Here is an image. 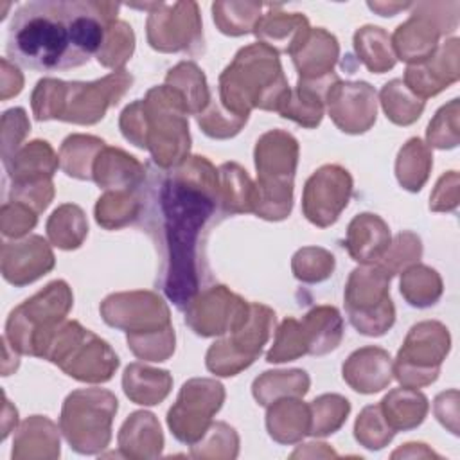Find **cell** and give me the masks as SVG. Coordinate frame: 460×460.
Segmentation results:
<instances>
[{
    "instance_id": "cell-53",
    "label": "cell",
    "mask_w": 460,
    "mask_h": 460,
    "mask_svg": "<svg viewBox=\"0 0 460 460\" xmlns=\"http://www.w3.org/2000/svg\"><path fill=\"white\" fill-rule=\"evenodd\" d=\"M420 255H422L420 239L413 232H401L394 239V243L388 246L385 255L377 261V264L385 268L390 275H395L406 264L419 261Z\"/></svg>"
},
{
    "instance_id": "cell-54",
    "label": "cell",
    "mask_w": 460,
    "mask_h": 460,
    "mask_svg": "<svg viewBox=\"0 0 460 460\" xmlns=\"http://www.w3.org/2000/svg\"><path fill=\"white\" fill-rule=\"evenodd\" d=\"M38 221V212H34L31 207L18 203V201H7L2 207V234L9 237H20L34 228Z\"/></svg>"
},
{
    "instance_id": "cell-2",
    "label": "cell",
    "mask_w": 460,
    "mask_h": 460,
    "mask_svg": "<svg viewBox=\"0 0 460 460\" xmlns=\"http://www.w3.org/2000/svg\"><path fill=\"white\" fill-rule=\"evenodd\" d=\"M117 11L106 2H27L13 14L7 56L36 72L77 68L99 54Z\"/></svg>"
},
{
    "instance_id": "cell-49",
    "label": "cell",
    "mask_w": 460,
    "mask_h": 460,
    "mask_svg": "<svg viewBox=\"0 0 460 460\" xmlns=\"http://www.w3.org/2000/svg\"><path fill=\"white\" fill-rule=\"evenodd\" d=\"M304 354H307V347H305L302 325L295 318H286L277 329V336L271 349L266 354V361L268 363L293 361Z\"/></svg>"
},
{
    "instance_id": "cell-16",
    "label": "cell",
    "mask_w": 460,
    "mask_h": 460,
    "mask_svg": "<svg viewBox=\"0 0 460 460\" xmlns=\"http://www.w3.org/2000/svg\"><path fill=\"white\" fill-rule=\"evenodd\" d=\"M250 314V304L225 286L198 293L185 307V323L199 336L234 332Z\"/></svg>"
},
{
    "instance_id": "cell-11",
    "label": "cell",
    "mask_w": 460,
    "mask_h": 460,
    "mask_svg": "<svg viewBox=\"0 0 460 460\" xmlns=\"http://www.w3.org/2000/svg\"><path fill=\"white\" fill-rule=\"evenodd\" d=\"M451 338L440 322H420L410 329L392 365L395 379L408 388L431 385L449 352Z\"/></svg>"
},
{
    "instance_id": "cell-45",
    "label": "cell",
    "mask_w": 460,
    "mask_h": 460,
    "mask_svg": "<svg viewBox=\"0 0 460 460\" xmlns=\"http://www.w3.org/2000/svg\"><path fill=\"white\" fill-rule=\"evenodd\" d=\"M226 7L228 11L223 7L221 2H216L212 5L214 22L223 34L243 36L248 32H255V27L261 20V4L226 2Z\"/></svg>"
},
{
    "instance_id": "cell-36",
    "label": "cell",
    "mask_w": 460,
    "mask_h": 460,
    "mask_svg": "<svg viewBox=\"0 0 460 460\" xmlns=\"http://www.w3.org/2000/svg\"><path fill=\"white\" fill-rule=\"evenodd\" d=\"M165 84L181 95L187 113L198 117L210 102V92L205 75L192 61H181L171 68L165 77Z\"/></svg>"
},
{
    "instance_id": "cell-3",
    "label": "cell",
    "mask_w": 460,
    "mask_h": 460,
    "mask_svg": "<svg viewBox=\"0 0 460 460\" xmlns=\"http://www.w3.org/2000/svg\"><path fill=\"white\" fill-rule=\"evenodd\" d=\"M289 92L279 52L261 41L241 49L219 75V104L243 119L252 108L279 111Z\"/></svg>"
},
{
    "instance_id": "cell-55",
    "label": "cell",
    "mask_w": 460,
    "mask_h": 460,
    "mask_svg": "<svg viewBox=\"0 0 460 460\" xmlns=\"http://www.w3.org/2000/svg\"><path fill=\"white\" fill-rule=\"evenodd\" d=\"M429 208L435 212L453 210L458 205V174L456 171H449L447 174L440 176L431 198Z\"/></svg>"
},
{
    "instance_id": "cell-30",
    "label": "cell",
    "mask_w": 460,
    "mask_h": 460,
    "mask_svg": "<svg viewBox=\"0 0 460 460\" xmlns=\"http://www.w3.org/2000/svg\"><path fill=\"white\" fill-rule=\"evenodd\" d=\"M307 354L323 356L334 350L343 338V320L336 307H313L300 322Z\"/></svg>"
},
{
    "instance_id": "cell-5",
    "label": "cell",
    "mask_w": 460,
    "mask_h": 460,
    "mask_svg": "<svg viewBox=\"0 0 460 460\" xmlns=\"http://www.w3.org/2000/svg\"><path fill=\"white\" fill-rule=\"evenodd\" d=\"M298 142L282 129L264 133L255 144L257 199L253 212L268 221H280L293 207V178Z\"/></svg>"
},
{
    "instance_id": "cell-27",
    "label": "cell",
    "mask_w": 460,
    "mask_h": 460,
    "mask_svg": "<svg viewBox=\"0 0 460 460\" xmlns=\"http://www.w3.org/2000/svg\"><path fill=\"white\" fill-rule=\"evenodd\" d=\"M119 447L129 458H156L164 449L158 420L149 411H135L119 431Z\"/></svg>"
},
{
    "instance_id": "cell-50",
    "label": "cell",
    "mask_w": 460,
    "mask_h": 460,
    "mask_svg": "<svg viewBox=\"0 0 460 460\" xmlns=\"http://www.w3.org/2000/svg\"><path fill=\"white\" fill-rule=\"evenodd\" d=\"M293 273L302 282H320L332 275L334 255L323 248H302L293 255Z\"/></svg>"
},
{
    "instance_id": "cell-20",
    "label": "cell",
    "mask_w": 460,
    "mask_h": 460,
    "mask_svg": "<svg viewBox=\"0 0 460 460\" xmlns=\"http://www.w3.org/2000/svg\"><path fill=\"white\" fill-rule=\"evenodd\" d=\"M54 268V253L47 241L31 235L20 243H4L2 273L14 286H25Z\"/></svg>"
},
{
    "instance_id": "cell-44",
    "label": "cell",
    "mask_w": 460,
    "mask_h": 460,
    "mask_svg": "<svg viewBox=\"0 0 460 460\" xmlns=\"http://www.w3.org/2000/svg\"><path fill=\"white\" fill-rule=\"evenodd\" d=\"M311 426L309 435L327 437L341 428L350 411V402L338 394H325L309 404Z\"/></svg>"
},
{
    "instance_id": "cell-32",
    "label": "cell",
    "mask_w": 460,
    "mask_h": 460,
    "mask_svg": "<svg viewBox=\"0 0 460 460\" xmlns=\"http://www.w3.org/2000/svg\"><path fill=\"white\" fill-rule=\"evenodd\" d=\"M219 174V205L221 214H243L253 212L257 189L252 183L246 171L234 164L226 162L217 169Z\"/></svg>"
},
{
    "instance_id": "cell-22",
    "label": "cell",
    "mask_w": 460,
    "mask_h": 460,
    "mask_svg": "<svg viewBox=\"0 0 460 460\" xmlns=\"http://www.w3.org/2000/svg\"><path fill=\"white\" fill-rule=\"evenodd\" d=\"M388 246L390 228L377 214L363 212L349 223L345 248L354 261L361 264L377 262Z\"/></svg>"
},
{
    "instance_id": "cell-12",
    "label": "cell",
    "mask_w": 460,
    "mask_h": 460,
    "mask_svg": "<svg viewBox=\"0 0 460 460\" xmlns=\"http://www.w3.org/2000/svg\"><path fill=\"white\" fill-rule=\"evenodd\" d=\"M275 325V313L262 304H250L248 318L228 338L216 341L207 352V368L216 376H235L261 354Z\"/></svg>"
},
{
    "instance_id": "cell-52",
    "label": "cell",
    "mask_w": 460,
    "mask_h": 460,
    "mask_svg": "<svg viewBox=\"0 0 460 460\" xmlns=\"http://www.w3.org/2000/svg\"><path fill=\"white\" fill-rule=\"evenodd\" d=\"M248 119L235 117L226 111L219 102H208V106L198 115V124L203 133L212 138H230L241 131Z\"/></svg>"
},
{
    "instance_id": "cell-51",
    "label": "cell",
    "mask_w": 460,
    "mask_h": 460,
    "mask_svg": "<svg viewBox=\"0 0 460 460\" xmlns=\"http://www.w3.org/2000/svg\"><path fill=\"white\" fill-rule=\"evenodd\" d=\"M428 142L438 149H451L458 144V99L437 111L428 126Z\"/></svg>"
},
{
    "instance_id": "cell-15",
    "label": "cell",
    "mask_w": 460,
    "mask_h": 460,
    "mask_svg": "<svg viewBox=\"0 0 460 460\" xmlns=\"http://www.w3.org/2000/svg\"><path fill=\"white\" fill-rule=\"evenodd\" d=\"M352 176L340 165H323L314 171L304 187L302 212L313 225L331 226L349 205Z\"/></svg>"
},
{
    "instance_id": "cell-21",
    "label": "cell",
    "mask_w": 460,
    "mask_h": 460,
    "mask_svg": "<svg viewBox=\"0 0 460 460\" xmlns=\"http://www.w3.org/2000/svg\"><path fill=\"white\" fill-rule=\"evenodd\" d=\"M392 358L379 347H363L343 363V379L359 394H374L392 381Z\"/></svg>"
},
{
    "instance_id": "cell-13",
    "label": "cell",
    "mask_w": 460,
    "mask_h": 460,
    "mask_svg": "<svg viewBox=\"0 0 460 460\" xmlns=\"http://www.w3.org/2000/svg\"><path fill=\"white\" fill-rule=\"evenodd\" d=\"M225 401L223 385L214 379H190L178 395L176 404L167 413L172 435L183 444H196L212 426V415Z\"/></svg>"
},
{
    "instance_id": "cell-47",
    "label": "cell",
    "mask_w": 460,
    "mask_h": 460,
    "mask_svg": "<svg viewBox=\"0 0 460 460\" xmlns=\"http://www.w3.org/2000/svg\"><path fill=\"white\" fill-rule=\"evenodd\" d=\"M394 435L395 431L386 424L379 404L367 406L356 419L354 437L367 449H383L394 438Z\"/></svg>"
},
{
    "instance_id": "cell-37",
    "label": "cell",
    "mask_w": 460,
    "mask_h": 460,
    "mask_svg": "<svg viewBox=\"0 0 460 460\" xmlns=\"http://www.w3.org/2000/svg\"><path fill=\"white\" fill-rule=\"evenodd\" d=\"M309 390V376L304 370L264 372L253 381L252 392L259 404L270 406L279 397H302Z\"/></svg>"
},
{
    "instance_id": "cell-28",
    "label": "cell",
    "mask_w": 460,
    "mask_h": 460,
    "mask_svg": "<svg viewBox=\"0 0 460 460\" xmlns=\"http://www.w3.org/2000/svg\"><path fill=\"white\" fill-rule=\"evenodd\" d=\"M311 31L309 22L300 13H268L261 16L255 34L261 43L275 52L291 54Z\"/></svg>"
},
{
    "instance_id": "cell-33",
    "label": "cell",
    "mask_w": 460,
    "mask_h": 460,
    "mask_svg": "<svg viewBox=\"0 0 460 460\" xmlns=\"http://www.w3.org/2000/svg\"><path fill=\"white\" fill-rule=\"evenodd\" d=\"M171 385L172 379L167 370H156L140 363L128 365L122 376L124 394L137 404L151 406L162 402L167 397Z\"/></svg>"
},
{
    "instance_id": "cell-31",
    "label": "cell",
    "mask_w": 460,
    "mask_h": 460,
    "mask_svg": "<svg viewBox=\"0 0 460 460\" xmlns=\"http://www.w3.org/2000/svg\"><path fill=\"white\" fill-rule=\"evenodd\" d=\"M386 424L397 433L417 428L428 413V399L415 388H397L383 397L379 402Z\"/></svg>"
},
{
    "instance_id": "cell-8",
    "label": "cell",
    "mask_w": 460,
    "mask_h": 460,
    "mask_svg": "<svg viewBox=\"0 0 460 460\" xmlns=\"http://www.w3.org/2000/svg\"><path fill=\"white\" fill-rule=\"evenodd\" d=\"M119 408L117 397L102 388L72 392L61 410L59 426L70 447L81 455L102 451L111 438V420Z\"/></svg>"
},
{
    "instance_id": "cell-23",
    "label": "cell",
    "mask_w": 460,
    "mask_h": 460,
    "mask_svg": "<svg viewBox=\"0 0 460 460\" xmlns=\"http://www.w3.org/2000/svg\"><path fill=\"white\" fill-rule=\"evenodd\" d=\"M338 40L325 29H311L302 43L291 52L298 79H320L332 74L338 61Z\"/></svg>"
},
{
    "instance_id": "cell-40",
    "label": "cell",
    "mask_w": 460,
    "mask_h": 460,
    "mask_svg": "<svg viewBox=\"0 0 460 460\" xmlns=\"http://www.w3.org/2000/svg\"><path fill=\"white\" fill-rule=\"evenodd\" d=\"M142 214V198L135 190H108L97 199L95 219L104 228H120Z\"/></svg>"
},
{
    "instance_id": "cell-46",
    "label": "cell",
    "mask_w": 460,
    "mask_h": 460,
    "mask_svg": "<svg viewBox=\"0 0 460 460\" xmlns=\"http://www.w3.org/2000/svg\"><path fill=\"white\" fill-rule=\"evenodd\" d=\"M135 49V34L126 22H111L106 29L102 47L97 54V59L102 66L120 68L131 58Z\"/></svg>"
},
{
    "instance_id": "cell-39",
    "label": "cell",
    "mask_w": 460,
    "mask_h": 460,
    "mask_svg": "<svg viewBox=\"0 0 460 460\" xmlns=\"http://www.w3.org/2000/svg\"><path fill=\"white\" fill-rule=\"evenodd\" d=\"M354 49L365 66L374 74H383L395 65L390 36L374 25H365L354 34Z\"/></svg>"
},
{
    "instance_id": "cell-10",
    "label": "cell",
    "mask_w": 460,
    "mask_h": 460,
    "mask_svg": "<svg viewBox=\"0 0 460 460\" xmlns=\"http://www.w3.org/2000/svg\"><path fill=\"white\" fill-rule=\"evenodd\" d=\"M392 275L377 262L350 271L345 286V309L350 323L365 336H383L395 322L390 298Z\"/></svg>"
},
{
    "instance_id": "cell-6",
    "label": "cell",
    "mask_w": 460,
    "mask_h": 460,
    "mask_svg": "<svg viewBox=\"0 0 460 460\" xmlns=\"http://www.w3.org/2000/svg\"><path fill=\"white\" fill-rule=\"evenodd\" d=\"M142 102V149H149L160 169L178 167L187 160L190 137L181 95L164 84L147 92Z\"/></svg>"
},
{
    "instance_id": "cell-18",
    "label": "cell",
    "mask_w": 460,
    "mask_h": 460,
    "mask_svg": "<svg viewBox=\"0 0 460 460\" xmlns=\"http://www.w3.org/2000/svg\"><path fill=\"white\" fill-rule=\"evenodd\" d=\"M455 27L456 20H447V16L442 14H429L424 11L422 4H419L410 20L401 23L394 32V54L410 65H417L437 50L438 36L455 31Z\"/></svg>"
},
{
    "instance_id": "cell-25",
    "label": "cell",
    "mask_w": 460,
    "mask_h": 460,
    "mask_svg": "<svg viewBox=\"0 0 460 460\" xmlns=\"http://www.w3.org/2000/svg\"><path fill=\"white\" fill-rule=\"evenodd\" d=\"M93 180L102 189L137 190L144 185L146 167L117 147H104L93 164Z\"/></svg>"
},
{
    "instance_id": "cell-24",
    "label": "cell",
    "mask_w": 460,
    "mask_h": 460,
    "mask_svg": "<svg viewBox=\"0 0 460 460\" xmlns=\"http://www.w3.org/2000/svg\"><path fill=\"white\" fill-rule=\"evenodd\" d=\"M340 79L336 74L320 79H298L288 101L279 110L280 117L291 119L304 128H316L323 117V102L329 86Z\"/></svg>"
},
{
    "instance_id": "cell-7",
    "label": "cell",
    "mask_w": 460,
    "mask_h": 460,
    "mask_svg": "<svg viewBox=\"0 0 460 460\" xmlns=\"http://www.w3.org/2000/svg\"><path fill=\"white\" fill-rule=\"evenodd\" d=\"M38 358L56 363L70 377L84 383H104L119 367L110 345L79 322L59 323L41 345Z\"/></svg>"
},
{
    "instance_id": "cell-41",
    "label": "cell",
    "mask_w": 460,
    "mask_h": 460,
    "mask_svg": "<svg viewBox=\"0 0 460 460\" xmlns=\"http://www.w3.org/2000/svg\"><path fill=\"white\" fill-rule=\"evenodd\" d=\"M47 234L54 246L63 250L79 248L88 234L84 212L72 203L61 205L54 210L47 223Z\"/></svg>"
},
{
    "instance_id": "cell-34",
    "label": "cell",
    "mask_w": 460,
    "mask_h": 460,
    "mask_svg": "<svg viewBox=\"0 0 460 460\" xmlns=\"http://www.w3.org/2000/svg\"><path fill=\"white\" fill-rule=\"evenodd\" d=\"M56 458L59 456V437L56 431V426L52 420L32 415L27 419L22 428L18 429V435L14 438L13 446V458Z\"/></svg>"
},
{
    "instance_id": "cell-38",
    "label": "cell",
    "mask_w": 460,
    "mask_h": 460,
    "mask_svg": "<svg viewBox=\"0 0 460 460\" xmlns=\"http://www.w3.org/2000/svg\"><path fill=\"white\" fill-rule=\"evenodd\" d=\"M433 156L420 138H410L399 151L395 162V174L399 183L410 190L419 192L429 176Z\"/></svg>"
},
{
    "instance_id": "cell-19",
    "label": "cell",
    "mask_w": 460,
    "mask_h": 460,
    "mask_svg": "<svg viewBox=\"0 0 460 460\" xmlns=\"http://www.w3.org/2000/svg\"><path fill=\"white\" fill-rule=\"evenodd\" d=\"M458 79V40H447L424 61L410 65L404 74L406 88L426 101Z\"/></svg>"
},
{
    "instance_id": "cell-14",
    "label": "cell",
    "mask_w": 460,
    "mask_h": 460,
    "mask_svg": "<svg viewBox=\"0 0 460 460\" xmlns=\"http://www.w3.org/2000/svg\"><path fill=\"white\" fill-rule=\"evenodd\" d=\"M101 314L108 325L126 331L128 338H138L171 327L169 309L153 291L110 295L101 304Z\"/></svg>"
},
{
    "instance_id": "cell-17",
    "label": "cell",
    "mask_w": 460,
    "mask_h": 460,
    "mask_svg": "<svg viewBox=\"0 0 460 460\" xmlns=\"http://www.w3.org/2000/svg\"><path fill=\"white\" fill-rule=\"evenodd\" d=\"M325 102L329 117L343 133H365L376 122V90L365 81L336 79L325 93Z\"/></svg>"
},
{
    "instance_id": "cell-48",
    "label": "cell",
    "mask_w": 460,
    "mask_h": 460,
    "mask_svg": "<svg viewBox=\"0 0 460 460\" xmlns=\"http://www.w3.org/2000/svg\"><path fill=\"white\" fill-rule=\"evenodd\" d=\"M239 437L234 428H230L225 422H216L208 428V431L203 435L201 440L192 444L190 455L194 458L208 456V458H235Z\"/></svg>"
},
{
    "instance_id": "cell-56",
    "label": "cell",
    "mask_w": 460,
    "mask_h": 460,
    "mask_svg": "<svg viewBox=\"0 0 460 460\" xmlns=\"http://www.w3.org/2000/svg\"><path fill=\"white\" fill-rule=\"evenodd\" d=\"M368 7L377 11L381 16H394L397 11L410 7V4H377V2H368Z\"/></svg>"
},
{
    "instance_id": "cell-26",
    "label": "cell",
    "mask_w": 460,
    "mask_h": 460,
    "mask_svg": "<svg viewBox=\"0 0 460 460\" xmlns=\"http://www.w3.org/2000/svg\"><path fill=\"white\" fill-rule=\"evenodd\" d=\"M4 165L13 185H29L50 180L58 169V156L49 142L34 140L18 149Z\"/></svg>"
},
{
    "instance_id": "cell-1",
    "label": "cell",
    "mask_w": 460,
    "mask_h": 460,
    "mask_svg": "<svg viewBox=\"0 0 460 460\" xmlns=\"http://www.w3.org/2000/svg\"><path fill=\"white\" fill-rule=\"evenodd\" d=\"M142 198V226L162 253V289L180 309L201 286L199 244L219 205V174L205 156L155 169Z\"/></svg>"
},
{
    "instance_id": "cell-4",
    "label": "cell",
    "mask_w": 460,
    "mask_h": 460,
    "mask_svg": "<svg viewBox=\"0 0 460 460\" xmlns=\"http://www.w3.org/2000/svg\"><path fill=\"white\" fill-rule=\"evenodd\" d=\"M131 83L133 77L126 70L92 83H65L47 77L38 81L32 92V111L38 120L58 119L74 124H95L110 106L120 101Z\"/></svg>"
},
{
    "instance_id": "cell-43",
    "label": "cell",
    "mask_w": 460,
    "mask_h": 460,
    "mask_svg": "<svg viewBox=\"0 0 460 460\" xmlns=\"http://www.w3.org/2000/svg\"><path fill=\"white\" fill-rule=\"evenodd\" d=\"M381 104L386 119L399 126L415 122L424 110V101L413 95L402 79H394L381 88Z\"/></svg>"
},
{
    "instance_id": "cell-42",
    "label": "cell",
    "mask_w": 460,
    "mask_h": 460,
    "mask_svg": "<svg viewBox=\"0 0 460 460\" xmlns=\"http://www.w3.org/2000/svg\"><path fill=\"white\" fill-rule=\"evenodd\" d=\"M401 293L413 307H429L442 295L440 275L422 264L410 266L401 279Z\"/></svg>"
},
{
    "instance_id": "cell-29",
    "label": "cell",
    "mask_w": 460,
    "mask_h": 460,
    "mask_svg": "<svg viewBox=\"0 0 460 460\" xmlns=\"http://www.w3.org/2000/svg\"><path fill=\"white\" fill-rule=\"evenodd\" d=\"M266 415V428L273 440L280 444H295L309 435L311 411L298 397H284L271 402Z\"/></svg>"
},
{
    "instance_id": "cell-9",
    "label": "cell",
    "mask_w": 460,
    "mask_h": 460,
    "mask_svg": "<svg viewBox=\"0 0 460 460\" xmlns=\"http://www.w3.org/2000/svg\"><path fill=\"white\" fill-rule=\"evenodd\" d=\"M72 307V293L65 280H54L18 305L7 320L5 338L13 349L38 356L49 334L65 320Z\"/></svg>"
},
{
    "instance_id": "cell-35",
    "label": "cell",
    "mask_w": 460,
    "mask_h": 460,
    "mask_svg": "<svg viewBox=\"0 0 460 460\" xmlns=\"http://www.w3.org/2000/svg\"><path fill=\"white\" fill-rule=\"evenodd\" d=\"M106 147L102 138L92 135H70L59 151L61 169L77 180H93V164L101 149Z\"/></svg>"
}]
</instances>
